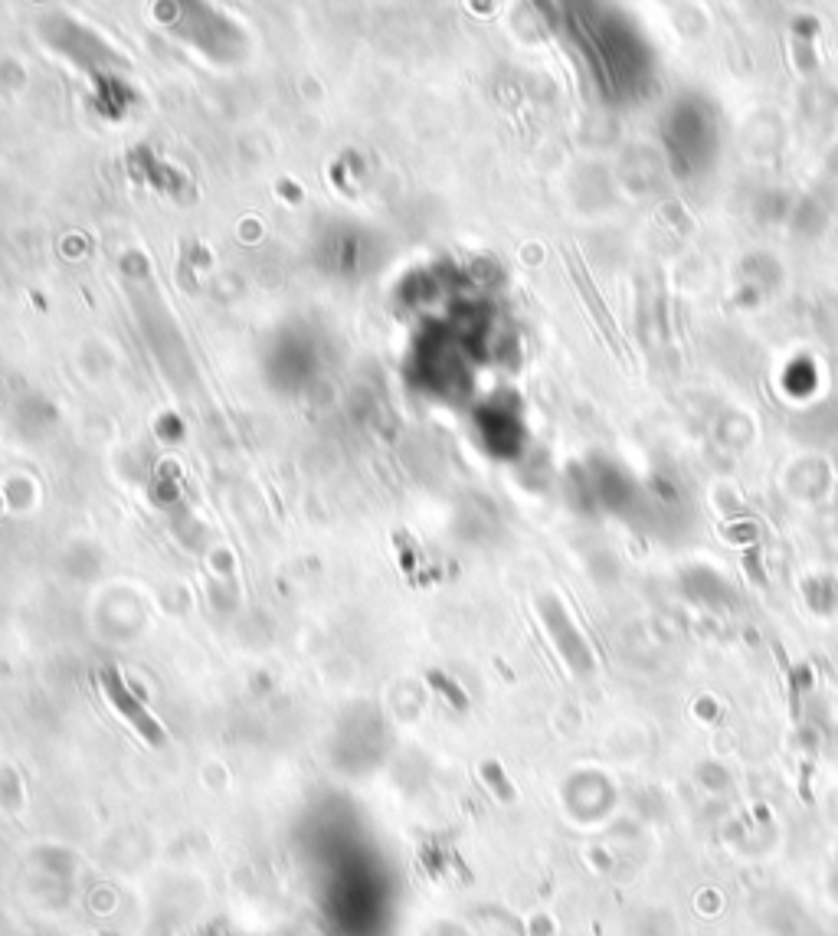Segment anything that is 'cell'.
I'll use <instances>...</instances> for the list:
<instances>
[{
  "mask_svg": "<svg viewBox=\"0 0 838 936\" xmlns=\"http://www.w3.org/2000/svg\"><path fill=\"white\" fill-rule=\"evenodd\" d=\"M102 688H105V698L112 701V707L118 714H122L131 727L138 730L141 737H145L148 743H164V730H161V724L154 720L148 711H145V704H141L135 694H131L128 688H125V681H122V675H118L115 668H105L102 671Z\"/></svg>",
  "mask_w": 838,
  "mask_h": 936,
  "instance_id": "obj_1",
  "label": "cell"
},
{
  "mask_svg": "<svg viewBox=\"0 0 838 936\" xmlns=\"http://www.w3.org/2000/svg\"><path fill=\"white\" fill-rule=\"evenodd\" d=\"M567 256V266H570V272H573V279H577V288L583 292V298L590 302V311H593V318H596V324L603 328V334H606V344L613 347V351L622 357L626 351L619 347V338H616V321L609 318V311H606V305H603V298L596 295V288L590 285V275H586V269H583V262H580V256H573V252H564Z\"/></svg>",
  "mask_w": 838,
  "mask_h": 936,
  "instance_id": "obj_2",
  "label": "cell"
}]
</instances>
